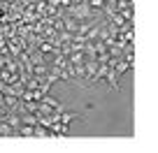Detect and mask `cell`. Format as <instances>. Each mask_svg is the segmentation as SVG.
<instances>
[{"label":"cell","mask_w":158,"mask_h":153,"mask_svg":"<svg viewBox=\"0 0 158 153\" xmlns=\"http://www.w3.org/2000/svg\"><path fill=\"white\" fill-rule=\"evenodd\" d=\"M102 5V0H91V7H100Z\"/></svg>","instance_id":"obj_1"}]
</instances>
